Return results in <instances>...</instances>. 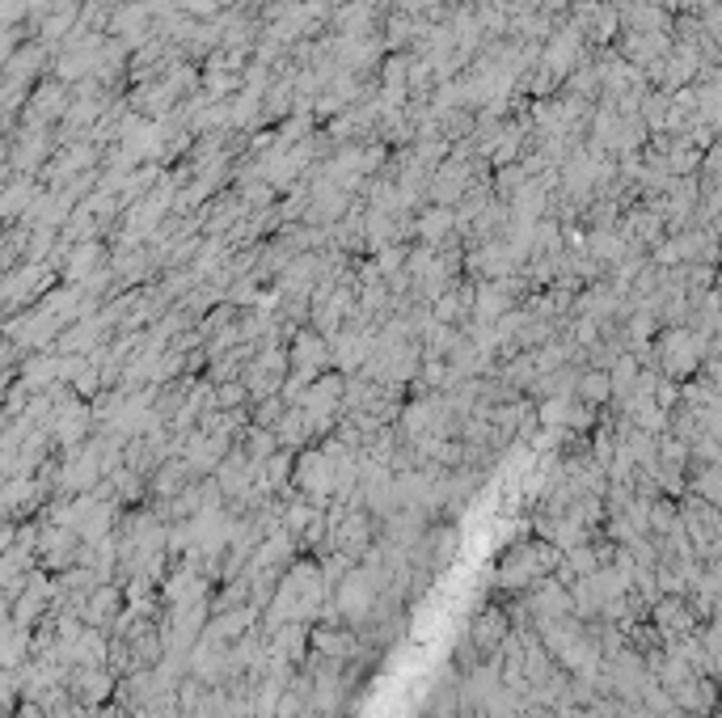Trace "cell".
I'll use <instances>...</instances> for the list:
<instances>
[{"label": "cell", "mask_w": 722, "mask_h": 718, "mask_svg": "<svg viewBox=\"0 0 722 718\" xmlns=\"http://www.w3.org/2000/svg\"><path fill=\"white\" fill-rule=\"evenodd\" d=\"M72 693H76V702L98 706L102 697L110 693V676H106L102 668H81V672H72Z\"/></svg>", "instance_id": "1"}]
</instances>
